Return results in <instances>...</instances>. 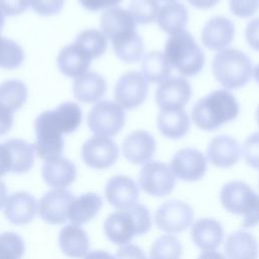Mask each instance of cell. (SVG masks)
<instances>
[{
	"label": "cell",
	"instance_id": "obj_31",
	"mask_svg": "<svg viewBox=\"0 0 259 259\" xmlns=\"http://www.w3.org/2000/svg\"><path fill=\"white\" fill-rule=\"evenodd\" d=\"M142 74L150 83H161L171 74V67L164 53H148L142 62Z\"/></svg>",
	"mask_w": 259,
	"mask_h": 259
},
{
	"label": "cell",
	"instance_id": "obj_14",
	"mask_svg": "<svg viewBox=\"0 0 259 259\" xmlns=\"http://www.w3.org/2000/svg\"><path fill=\"white\" fill-rule=\"evenodd\" d=\"M207 168L204 155L191 148L179 150L171 159L170 169L174 176L184 181H197L201 179Z\"/></svg>",
	"mask_w": 259,
	"mask_h": 259
},
{
	"label": "cell",
	"instance_id": "obj_48",
	"mask_svg": "<svg viewBox=\"0 0 259 259\" xmlns=\"http://www.w3.org/2000/svg\"><path fill=\"white\" fill-rule=\"evenodd\" d=\"M190 5L198 9H209L215 6L220 0H187Z\"/></svg>",
	"mask_w": 259,
	"mask_h": 259
},
{
	"label": "cell",
	"instance_id": "obj_39",
	"mask_svg": "<svg viewBox=\"0 0 259 259\" xmlns=\"http://www.w3.org/2000/svg\"><path fill=\"white\" fill-rule=\"evenodd\" d=\"M242 153L248 165L259 169V133H254L245 140Z\"/></svg>",
	"mask_w": 259,
	"mask_h": 259
},
{
	"label": "cell",
	"instance_id": "obj_41",
	"mask_svg": "<svg viewBox=\"0 0 259 259\" xmlns=\"http://www.w3.org/2000/svg\"><path fill=\"white\" fill-rule=\"evenodd\" d=\"M64 3L65 0H30L31 8L42 16L58 14L62 10Z\"/></svg>",
	"mask_w": 259,
	"mask_h": 259
},
{
	"label": "cell",
	"instance_id": "obj_30",
	"mask_svg": "<svg viewBox=\"0 0 259 259\" xmlns=\"http://www.w3.org/2000/svg\"><path fill=\"white\" fill-rule=\"evenodd\" d=\"M225 251L228 259H257L259 247L250 233L237 231L227 238Z\"/></svg>",
	"mask_w": 259,
	"mask_h": 259
},
{
	"label": "cell",
	"instance_id": "obj_18",
	"mask_svg": "<svg viewBox=\"0 0 259 259\" xmlns=\"http://www.w3.org/2000/svg\"><path fill=\"white\" fill-rule=\"evenodd\" d=\"M156 151V141L147 131H135L122 142L124 158L132 164L141 165L149 162Z\"/></svg>",
	"mask_w": 259,
	"mask_h": 259
},
{
	"label": "cell",
	"instance_id": "obj_24",
	"mask_svg": "<svg viewBox=\"0 0 259 259\" xmlns=\"http://www.w3.org/2000/svg\"><path fill=\"white\" fill-rule=\"evenodd\" d=\"M191 238L195 246L203 251L217 249L224 238V230L214 219H200L191 228Z\"/></svg>",
	"mask_w": 259,
	"mask_h": 259
},
{
	"label": "cell",
	"instance_id": "obj_5",
	"mask_svg": "<svg viewBox=\"0 0 259 259\" xmlns=\"http://www.w3.org/2000/svg\"><path fill=\"white\" fill-rule=\"evenodd\" d=\"M222 205L230 212L243 215V227L252 228L259 224V194L243 181L226 183L220 193Z\"/></svg>",
	"mask_w": 259,
	"mask_h": 259
},
{
	"label": "cell",
	"instance_id": "obj_21",
	"mask_svg": "<svg viewBox=\"0 0 259 259\" xmlns=\"http://www.w3.org/2000/svg\"><path fill=\"white\" fill-rule=\"evenodd\" d=\"M41 174L46 183L51 187L63 188L74 182L77 169L69 159L59 156L45 162Z\"/></svg>",
	"mask_w": 259,
	"mask_h": 259
},
{
	"label": "cell",
	"instance_id": "obj_10",
	"mask_svg": "<svg viewBox=\"0 0 259 259\" xmlns=\"http://www.w3.org/2000/svg\"><path fill=\"white\" fill-rule=\"evenodd\" d=\"M176 180L171 169L162 162L146 163L139 174L141 188L152 196L162 197L172 192Z\"/></svg>",
	"mask_w": 259,
	"mask_h": 259
},
{
	"label": "cell",
	"instance_id": "obj_34",
	"mask_svg": "<svg viewBox=\"0 0 259 259\" xmlns=\"http://www.w3.org/2000/svg\"><path fill=\"white\" fill-rule=\"evenodd\" d=\"M77 44L90 58L97 59L101 57L107 49V38L102 31L97 29H85L81 31L75 40Z\"/></svg>",
	"mask_w": 259,
	"mask_h": 259
},
{
	"label": "cell",
	"instance_id": "obj_55",
	"mask_svg": "<svg viewBox=\"0 0 259 259\" xmlns=\"http://www.w3.org/2000/svg\"><path fill=\"white\" fill-rule=\"evenodd\" d=\"M161 1H167V2H171V1H175V0H161Z\"/></svg>",
	"mask_w": 259,
	"mask_h": 259
},
{
	"label": "cell",
	"instance_id": "obj_3",
	"mask_svg": "<svg viewBox=\"0 0 259 259\" xmlns=\"http://www.w3.org/2000/svg\"><path fill=\"white\" fill-rule=\"evenodd\" d=\"M164 55L169 64L182 76H195L203 68L204 54L190 32L183 29L171 35Z\"/></svg>",
	"mask_w": 259,
	"mask_h": 259
},
{
	"label": "cell",
	"instance_id": "obj_8",
	"mask_svg": "<svg viewBox=\"0 0 259 259\" xmlns=\"http://www.w3.org/2000/svg\"><path fill=\"white\" fill-rule=\"evenodd\" d=\"M125 113L116 102L102 100L97 102L89 111L87 124L96 136L113 137L123 127Z\"/></svg>",
	"mask_w": 259,
	"mask_h": 259
},
{
	"label": "cell",
	"instance_id": "obj_16",
	"mask_svg": "<svg viewBox=\"0 0 259 259\" xmlns=\"http://www.w3.org/2000/svg\"><path fill=\"white\" fill-rule=\"evenodd\" d=\"M105 197L113 207L125 210L137 203L139 187L132 178L124 175H116L107 181Z\"/></svg>",
	"mask_w": 259,
	"mask_h": 259
},
{
	"label": "cell",
	"instance_id": "obj_4",
	"mask_svg": "<svg viewBox=\"0 0 259 259\" xmlns=\"http://www.w3.org/2000/svg\"><path fill=\"white\" fill-rule=\"evenodd\" d=\"M215 80L228 89H239L251 79L253 66L250 58L237 49H224L211 63Z\"/></svg>",
	"mask_w": 259,
	"mask_h": 259
},
{
	"label": "cell",
	"instance_id": "obj_1",
	"mask_svg": "<svg viewBox=\"0 0 259 259\" xmlns=\"http://www.w3.org/2000/svg\"><path fill=\"white\" fill-rule=\"evenodd\" d=\"M240 112L236 97L228 90L220 89L200 98L193 106L191 118L202 131L211 132L234 120Z\"/></svg>",
	"mask_w": 259,
	"mask_h": 259
},
{
	"label": "cell",
	"instance_id": "obj_11",
	"mask_svg": "<svg viewBox=\"0 0 259 259\" xmlns=\"http://www.w3.org/2000/svg\"><path fill=\"white\" fill-rule=\"evenodd\" d=\"M154 219L156 226L160 230L176 234L186 230L191 225L193 210L185 201L171 199L158 207Z\"/></svg>",
	"mask_w": 259,
	"mask_h": 259
},
{
	"label": "cell",
	"instance_id": "obj_44",
	"mask_svg": "<svg viewBox=\"0 0 259 259\" xmlns=\"http://www.w3.org/2000/svg\"><path fill=\"white\" fill-rule=\"evenodd\" d=\"M115 259H148L145 252L135 244H125L115 253Z\"/></svg>",
	"mask_w": 259,
	"mask_h": 259
},
{
	"label": "cell",
	"instance_id": "obj_20",
	"mask_svg": "<svg viewBox=\"0 0 259 259\" xmlns=\"http://www.w3.org/2000/svg\"><path fill=\"white\" fill-rule=\"evenodd\" d=\"M37 211V201L25 191L11 194L5 203V217L14 225H25L31 222Z\"/></svg>",
	"mask_w": 259,
	"mask_h": 259
},
{
	"label": "cell",
	"instance_id": "obj_12",
	"mask_svg": "<svg viewBox=\"0 0 259 259\" xmlns=\"http://www.w3.org/2000/svg\"><path fill=\"white\" fill-rule=\"evenodd\" d=\"M84 163L93 169H106L118 158L117 145L107 137L94 136L87 140L81 150Z\"/></svg>",
	"mask_w": 259,
	"mask_h": 259
},
{
	"label": "cell",
	"instance_id": "obj_54",
	"mask_svg": "<svg viewBox=\"0 0 259 259\" xmlns=\"http://www.w3.org/2000/svg\"><path fill=\"white\" fill-rule=\"evenodd\" d=\"M256 119H257V122H258V125H259V106H258L257 112H256Z\"/></svg>",
	"mask_w": 259,
	"mask_h": 259
},
{
	"label": "cell",
	"instance_id": "obj_50",
	"mask_svg": "<svg viewBox=\"0 0 259 259\" xmlns=\"http://www.w3.org/2000/svg\"><path fill=\"white\" fill-rule=\"evenodd\" d=\"M198 259H226V257L217 251H204Z\"/></svg>",
	"mask_w": 259,
	"mask_h": 259
},
{
	"label": "cell",
	"instance_id": "obj_15",
	"mask_svg": "<svg viewBox=\"0 0 259 259\" xmlns=\"http://www.w3.org/2000/svg\"><path fill=\"white\" fill-rule=\"evenodd\" d=\"M74 195L67 189L56 188L47 192L39 201V217L48 224L61 225L68 220V208Z\"/></svg>",
	"mask_w": 259,
	"mask_h": 259
},
{
	"label": "cell",
	"instance_id": "obj_25",
	"mask_svg": "<svg viewBox=\"0 0 259 259\" xmlns=\"http://www.w3.org/2000/svg\"><path fill=\"white\" fill-rule=\"evenodd\" d=\"M157 126L164 137L177 140L188 133L190 117L184 108L160 110L157 118Z\"/></svg>",
	"mask_w": 259,
	"mask_h": 259
},
{
	"label": "cell",
	"instance_id": "obj_52",
	"mask_svg": "<svg viewBox=\"0 0 259 259\" xmlns=\"http://www.w3.org/2000/svg\"><path fill=\"white\" fill-rule=\"evenodd\" d=\"M253 77L255 79V81L259 84V64L255 66V68L253 69Z\"/></svg>",
	"mask_w": 259,
	"mask_h": 259
},
{
	"label": "cell",
	"instance_id": "obj_32",
	"mask_svg": "<svg viewBox=\"0 0 259 259\" xmlns=\"http://www.w3.org/2000/svg\"><path fill=\"white\" fill-rule=\"evenodd\" d=\"M55 121L64 135L75 132L82 121V110L75 102H64L57 108L52 109Z\"/></svg>",
	"mask_w": 259,
	"mask_h": 259
},
{
	"label": "cell",
	"instance_id": "obj_35",
	"mask_svg": "<svg viewBox=\"0 0 259 259\" xmlns=\"http://www.w3.org/2000/svg\"><path fill=\"white\" fill-rule=\"evenodd\" d=\"M182 246L172 235L159 237L151 246L150 259H180Z\"/></svg>",
	"mask_w": 259,
	"mask_h": 259
},
{
	"label": "cell",
	"instance_id": "obj_13",
	"mask_svg": "<svg viewBox=\"0 0 259 259\" xmlns=\"http://www.w3.org/2000/svg\"><path fill=\"white\" fill-rule=\"evenodd\" d=\"M191 94L190 83L184 77L174 76L160 83L155 99L160 110L182 109L190 100Z\"/></svg>",
	"mask_w": 259,
	"mask_h": 259
},
{
	"label": "cell",
	"instance_id": "obj_26",
	"mask_svg": "<svg viewBox=\"0 0 259 259\" xmlns=\"http://www.w3.org/2000/svg\"><path fill=\"white\" fill-rule=\"evenodd\" d=\"M8 156L9 169L13 173L27 172L34 162V146L20 139H10L3 143Z\"/></svg>",
	"mask_w": 259,
	"mask_h": 259
},
{
	"label": "cell",
	"instance_id": "obj_19",
	"mask_svg": "<svg viewBox=\"0 0 259 259\" xmlns=\"http://www.w3.org/2000/svg\"><path fill=\"white\" fill-rule=\"evenodd\" d=\"M241 148L234 138L221 135L212 138L206 149L208 161L219 168H229L240 159Z\"/></svg>",
	"mask_w": 259,
	"mask_h": 259
},
{
	"label": "cell",
	"instance_id": "obj_51",
	"mask_svg": "<svg viewBox=\"0 0 259 259\" xmlns=\"http://www.w3.org/2000/svg\"><path fill=\"white\" fill-rule=\"evenodd\" d=\"M7 200V189L6 185L3 181L0 180V209L3 207V205L6 203Z\"/></svg>",
	"mask_w": 259,
	"mask_h": 259
},
{
	"label": "cell",
	"instance_id": "obj_36",
	"mask_svg": "<svg viewBox=\"0 0 259 259\" xmlns=\"http://www.w3.org/2000/svg\"><path fill=\"white\" fill-rule=\"evenodd\" d=\"M24 61L23 49L16 41L0 36V68L15 69Z\"/></svg>",
	"mask_w": 259,
	"mask_h": 259
},
{
	"label": "cell",
	"instance_id": "obj_40",
	"mask_svg": "<svg viewBox=\"0 0 259 259\" xmlns=\"http://www.w3.org/2000/svg\"><path fill=\"white\" fill-rule=\"evenodd\" d=\"M231 12L240 18H247L256 13L259 0H229Z\"/></svg>",
	"mask_w": 259,
	"mask_h": 259
},
{
	"label": "cell",
	"instance_id": "obj_53",
	"mask_svg": "<svg viewBox=\"0 0 259 259\" xmlns=\"http://www.w3.org/2000/svg\"><path fill=\"white\" fill-rule=\"evenodd\" d=\"M4 22H5V20H4V15L0 12V31L2 30V27H3V25H4Z\"/></svg>",
	"mask_w": 259,
	"mask_h": 259
},
{
	"label": "cell",
	"instance_id": "obj_42",
	"mask_svg": "<svg viewBox=\"0 0 259 259\" xmlns=\"http://www.w3.org/2000/svg\"><path fill=\"white\" fill-rule=\"evenodd\" d=\"M30 0H0V12L5 16L23 13L29 6Z\"/></svg>",
	"mask_w": 259,
	"mask_h": 259
},
{
	"label": "cell",
	"instance_id": "obj_23",
	"mask_svg": "<svg viewBox=\"0 0 259 259\" xmlns=\"http://www.w3.org/2000/svg\"><path fill=\"white\" fill-rule=\"evenodd\" d=\"M107 89L105 79L98 73L86 72L75 78L73 93L77 100L84 103L99 101Z\"/></svg>",
	"mask_w": 259,
	"mask_h": 259
},
{
	"label": "cell",
	"instance_id": "obj_22",
	"mask_svg": "<svg viewBox=\"0 0 259 259\" xmlns=\"http://www.w3.org/2000/svg\"><path fill=\"white\" fill-rule=\"evenodd\" d=\"M57 65L65 76L77 78L87 72L91 65V60L86 53L74 42L60 51L57 58Z\"/></svg>",
	"mask_w": 259,
	"mask_h": 259
},
{
	"label": "cell",
	"instance_id": "obj_37",
	"mask_svg": "<svg viewBox=\"0 0 259 259\" xmlns=\"http://www.w3.org/2000/svg\"><path fill=\"white\" fill-rule=\"evenodd\" d=\"M160 6L158 0H131L128 12L139 24L152 23L158 15Z\"/></svg>",
	"mask_w": 259,
	"mask_h": 259
},
{
	"label": "cell",
	"instance_id": "obj_49",
	"mask_svg": "<svg viewBox=\"0 0 259 259\" xmlns=\"http://www.w3.org/2000/svg\"><path fill=\"white\" fill-rule=\"evenodd\" d=\"M84 259H115L112 255H110L108 252L106 251H102V250H95V251H91L89 252Z\"/></svg>",
	"mask_w": 259,
	"mask_h": 259
},
{
	"label": "cell",
	"instance_id": "obj_45",
	"mask_svg": "<svg viewBox=\"0 0 259 259\" xmlns=\"http://www.w3.org/2000/svg\"><path fill=\"white\" fill-rule=\"evenodd\" d=\"M79 3L87 10L96 12L102 9L115 7L122 0H78Z\"/></svg>",
	"mask_w": 259,
	"mask_h": 259
},
{
	"label": "cell",
	"instance_id": "obj_2",
	"mask_svg": "<svg viewBox=\"0 0 259 259\" xmlns=\"http://www.w3.org/2000/svg\"><path fill=\"white\" fill-rule=\"evenodd\" d=\"M152 221L146 205L136 203L125 210L109 214L104 221V234L114 244H127L136 236L145 235L151 229Z\"/></svg>",
	"mask_w": 259,
	"mask_h": 259
},
{
	"label": "cell",
	"instance_id": "obj_9",
	"mask_svg": "<svg viewBox=\"0 0 259 259\" xmlns=\"http://www.w3.org/2000/svg\"><path fill=\"white\" fill-rule=\"evenodd\" d=\"M148 81L138 71H130L121 75L114 87V99L123 109H135L144 103L148 96Z\"/></svg>",
	"mask_w": 259,
	"mask_h": 259
},
{
	"label": "cell",
	"instance_id": "obj_7",
	"mask_svg": "<svg viewBox=\"0 0 259 259\" xmlns=\"http://www.w3.org/2000/svg\"><path fill=\"white\" fill-rule=\"evenodd\" d=\"M36 141L34 150L42 160H50L62 155L64 150L63 132L55 121L52 110L41 112L35 119Z\"/></svg>",
	"mask_w": 259,
	"mask_h": 259
},
{
	"label": "cell",
	"instance_id": "obj_33",
	"mask_svg": "<svg viewBox=\"0 0 259 259\" xmlns=\"http://www.w3.org/2000/svg\"><path fill=\"white\" fill-rule=\"evenodd\" d=\"M27 99V89L23 82L16 79L4 81L0 84V104L13 112L22 107Z\"/></svg>",
	"mask_w": 259,
	"mask_h": 259
},
{
	"label": "cell",
	"instance_id": "obj_6",
	"mask_svg": "<svg viewBox=\"0 0 259 259\" xmlns=\"http://www.w3.org/2000/svg\"><path fill=\"white\" fill-rule=\"evenodd\" d=\"M100 28L106 38L111 41L114 53L140 38L137 23L128 10L117 6L108 8L102 13Z\"/></svg>",
	"mask_w": 259,
	"mask_h": 259
},
{
	"label": "cell",
	"instance_id": "obj_43",
	"mask_svg": "<svg viewBox=\"0 0 259 259\" xmlns=\"http://www.w3.org/2000/svg\"><path fill=\"white\" fill-rule=\"evenodd\" d=\"M245 38L251 49L259 52V17L248 22L245 27Z\"/></svg>",
	"mask_w": 259,
	"mask_h": 259
},
{
	"label": "cell",
	"instance_id": "obj_28",
	"mask_svg": "<svg viewBox=\"0 0 259 259\" xmlns=\"http://www.w3.org/2000/svg\"><path fill=\"white\" fill-rule=\"evenodd\" d=\"M157 24L167 34L173 35L184 29L188 21V10L180 2L171 1L160 7Z\"/></svg>",
	"mask_w": 259,
	"mask_h": 259
},
{
	"label": "cell",
	"instance_id": "obj_38",
	"mask_svg": "<svg viewBox=\"0 0 259 259\" xmlns=\"http://www.w3.org/2000/svg\"><path fill=\"white\" fill-rule=\"evenodd\" d=\"M24 250V242L19 235L13 232L0 235V259H21Z\"/></svg>",
	"mask_w": 259,
	"mask_h": 259
},
{
	"label": "cell",
	"instance_id": "obj_47",
	"mask_svg": "<svg viewBox=\"0 0 259 259\" xmlns=\"http://www.w3.org/2000/svg\"><path fill=\"white\" fill-rule=\"evenodd\" d=\"M9 171H10V169H9L8 156H7L5 147L2 143V144H0V177L4 176Z\"/></svg>",
	"mask_w": 259,
	"mask_h": 259
},
{
	"label": "cell",
	"instance_id": "obj_17",
	"mask_svg": "<svg viewBox=\"0 0 259 259\" xmlns=\"http://www.w3.org/2000/svg\"><path fill=\"white\" fill-rule=\"evenodd\" d=\"M235 25L224 16H214L207 20L201 29V41L211 51H222L233 41Z\"/></svg>",
	"mask_w": 259,
	"mask_h": 259
},
{
	"label": "cell",
	"instance_id": "obj_29",
	"mask_svg": "<svg viewBox=\"0 0 259 259\" xmlns=\"http://www.w3.org/2000/svg\"><path fill=\"white\" fill-rule=\"evenodd\" d=\"M59 245L66 256L82 258L87 253L90 243L82 228L76 225H67L60 232Z\"/></svg>",
	"mask_w": 259,
	"mask_h": 259
},
{
	"label": "cell",
	"instance_id": "obj_46",
	"mask_svg": "<svg viewBox=\"0 0 259 259\" xmlns=\"http://www.w3.org/2000/svg\"><path fill=\"white\" fill-rule=\"evenodd\" d=\"M13 111L0 104V136L7 134L13 124Z\"/></svg>",
	"mask_w": 259,
	"mask_h": 259
},
{
	"label": "cell",
	"instance_id": "obj_27",
	"mask_svg": "<svg viewBox=\"0 0 259 259\" xmlns=\"http://www.w3.org/2000/svg\"><path fill=\"white\" fill-rule=\"evenodd\" d=\"M102 206L101 197L94 192H87L74 197L68 208V220L73 225L80 226L91 221Z\"/></svg>",
	"mask_w": 259,
	"mask_h": 259
}]
</instances>
